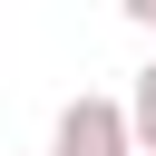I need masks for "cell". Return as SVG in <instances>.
Returning a JSON list of instances; mask_svg holds the SVG:
<instances>
[{"label":"cell","instance_id":"7a4b0ae2","mask_svg":"<svg viewBox=\"0 0 156 156\" xmlns=\"http://www.w3.org/2000/svg\"><path fill=\"white\" fill-rule=\"evenodd\" d=\"M127 136H136V156H156V58H146L136 88H127Z\"/></svg>","mask_w":156,"mask_h":156},{"label":"cell","instance_id":"3957f363","mask_svg":"<svg viewBox=\"0 0 156 156\" xmlns=\"http://www.w3.org/2000/svg\"><path fill=\"white\" fill-rule=\"evenodd\" d=\"M117 10H127V20H136V29H156V0H117Z\"/></svg>","mask_w":156,"mask_h":156},{"label":"cell","instance_id":"6da1fadb","mask_svg":"<svg viewBox=\"0 0 156 156\" xmlns=\"http://www.w3.org/2000/svg\"><path fill=\"white\" fill-rule=\"evenodd\" d=\"M49 156H136V136H127V98H68L58 107V136H49Z\"/></svg>","mask_w":156,"mask_h":156}]
</instances>
